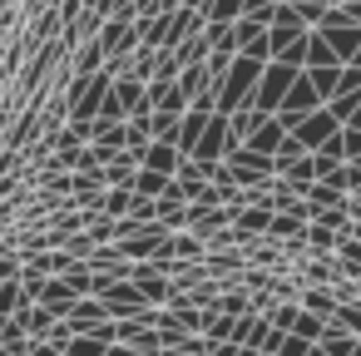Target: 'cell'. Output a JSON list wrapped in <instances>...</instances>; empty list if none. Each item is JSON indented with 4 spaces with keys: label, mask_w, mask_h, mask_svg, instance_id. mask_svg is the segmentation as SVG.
<instances>
[{
    "label": "cell",
    "mask_w": 361,
    "mask_h": 356,
    "mask_svg": "<svg viewBox=\"0 0 361 356\" xmlns=\"http://www.w3.org/2000/svg\"><path fill=\"white\" fill-rule=\"evenodd\" d=\"M40 302H45V307H50V312H55V317L65 321V317L75 312V302H80V292H75V287H70L65 277H45V287H40Z\"/></svg>",
    "instance_id": "1"
},
{
    "label": "cell",
    "mask_w": 361,
    "mask_h": 356,
    "mask_svg": "<svg viewBox=\"0 0 361 356\" xmlns=\"http://www.w3.org/2000/svg\"><path fill=\"white\" fill-rule=\"evenodd\" d=\"M297 302H302V307H307V312H317V317H326V321H331V312H336V307H341V297H336V292H331V287H326V282H307V287H302V297H297Z\"/></svg>",
    "instance_id": "2"
},
{
    "label": "cell",
    "mask_w": 361,
    "mask_h": 356,
    "mask_svg": "<svg viewBox=\"0 0 361 356\" xmlns=\"http://www.w3.org/2000/svg\"><path fill=\"white\" fill-rule=\"evenodd\" d=\"M129 203H134V188H104V193H99V213H104V218H124Z\"/></svg>",
    "instance_id": "3"
},
{
    "label": "cell",
    "mask_w": 361,
    "mask_h": 356,
    "mask_svg": "<svg viewBox=\"0 0 361 356\" xmlns=\"http://www.w3.org/2000/svg\"><path fill=\"white\" fill-rule=\"evenodd\" d=\"M307 247L312 252H336L341 247V233L326 228V223H307Z\"/></svg>",
    "instance_id": "4"
},
{
    "label": "cell",
    "mask_w": 361,
    "mask_h": 356,
    "mask_svg": "<svg viewBox=\"0 0 361 356\" xmlns=\"http://www.w3.org/2000/svg\"><path fill=\"white\" fill-rule=\"evenodd\" d=\"M169 188V173H154V168H139L134 173V193H144V198H159Z\"/></svg>",
    "instance_id": "5"
},
{
    "label": "cell",
    "mask_w": 361,
    "mask_h": 356,
    "mask_svg": "<svg viewBox=\"0 0 361 356\" xmlns=\"http://www.w3.org/2000/svg\"><path fill=\"white\" fill-rule=\"evenodd\" d=\"M25 302V287H20V277H11V282H0V317H16V307Z\"/></svg>",
    "instance_id": "6"
},
{
    "label": "cell",
    "mask_w": 361,
    "mask_h": 356,
    "mask_svg": "<svg viewBox=\"0 0 361 356\" xmlns=\"http://www.w3.org/2000/svg\"><path fill=\"white\" fill-rule=\"evenodd\" d=\"M65 351L70 356H109V341H99V336H70Z\"/></svg>",
    "instance_id": "7"
},
{
    "label": "cell",
    "mask_w": 361,
    "mask_h": 356,
    "mask_svg": "<svg viewBox=\"0 0 361 356\" xmlns=\"http://www.w3.org/2000/svg\"><path fill=\"white\" fill-rule=\"evenodd\" d=\"M331 321H336V326H346L351 336H361V302H341V307L331 312Z\"/></svg>",
    "instance_id": "8"
},
{
    "label": "cell",
    "mask_w": 361,
    "mask_h": 356,
    "mask_svg": "<svg viewBox=\"0 0 361 356\" xmlns=\"http://www.w3.org/2000/svg\"><path fill=\"white\" fill-rule=\"evenodd\" d=\"M11 277H20V257L16 252H0V282H11Z\"/></svg>",
    "instance_id": "9"
},
{
    "label": "cell",
    "mask_w": 361,
    "mask_h": 356,
    "mask_svg": "<svg viewBox=\"0 0 361 356\" xmlns=\"http://www.w3.org/2000/svg\"><path fill=\"white\" fill-rule=\"evenodd\" d=\"M30 356H60V346H55V341H45V336H40V341H30Z\"/></svg>",
    "instance_id": "10"
},
{
    "label": "cell",
    "mask_w": 361,
    "mask_h": 356,
    "mask_svg": "<svg viewBox=\"0 0 361 356\" xmlns=\"http://www.w3.org/2000/svg\"><path fill=\"white\" fill-rule=\"evenodd\" d=\"M351 356H361V336H356V346H351Z\"/></svg>",
    "instance_id": "11"
},
{
    "label": "cell",
    "mask_w": 361,
    "mask_h": 356,
    "mask_svg": "<svg viewBox=\"0 0 361 356\" xmlns=\"http://www.w3.org/2000/svg\"><path fill=\"white\" fill-rule=\"evenodd\" d=\"M0 356H16V351H11V346H0Z\"/></svg>",
    "instance_id": "12"
},
{
    "label": "cell",
    "mask_w": 361,
    "mask_h": 356,
    "mask_svg": "<svg viewBox=\"0 0 361 356\" xmlns=\"http://www.w3.org/2000/svg\"><path fill=\"white\" fill-rule=\"evenodd\" d=\"M60 356H70V351H60Z\"/></svg>",
    "instance_id": "13"
},
{
    "label": "cell",
    "mask_w": 361,
    "mask_h": 356,
    "mask_svg": "<svg viewBox=\"0 0 361 356\" xmlns=\"http://www.w3.org/2000/svg\"><path fill=\"white\" fill-rule=\"evenodd\" d=\"M272 356H282V351H272Z\"/></svg>",
    "instance_id": "14"
}]
</instances>
